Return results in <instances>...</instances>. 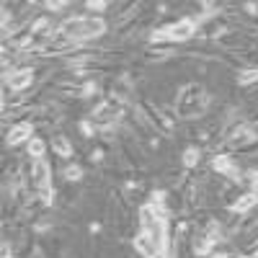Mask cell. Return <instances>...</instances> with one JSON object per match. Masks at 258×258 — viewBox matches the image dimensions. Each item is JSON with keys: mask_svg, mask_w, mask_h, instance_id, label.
<instances>
[{"mask_svg": "<svg viewBox=\"0 0 258 258\" xmlns=\"http://www.w3.org/2000/svg\"><path fill=\"white\" fill-rule=\"evenodd\" d=\"M80 132H83L85 137H93L96 129H93V124H91V121H80Z\"/></svg>", "mask_w": 258, "mask_h": 258, "instance_id": "cell-20", "label": "cell"}, {"mask_svg": "<svg viewBox=\"0 0 258 258\" xmlns=\"http://www.w3.org/2000/svg\"><path fill=\"white\" fill-rule=\"evenodd\" d=\"M209 258H227V255H222V253H214V255H209Z\"/></svg>", "mask_w": 258, "mask_h": 258, "instance_id": "cell-25", "label": "cell"}, {"mask_svg": "<svg viewBox=\"0 0 258 258\" xmlns=\"http://www.w3.org/2000/svg\"><path fill=\"white\" fill-rule=\"evenodd\" d=\"M197 163H199V150L197 147H188L186 153H183V165L186 168H194Z\"/></svg>", "mask_w": 258, "mask_h": 258, "instance_id": "cell-15", "label": "cell"}, {"mask_svg": "<svg viewBox=\"0 0 258 258\" xmlns=\"http://www.w3.org/2000/svg\"><path fill=\"white\" fill-rule=\"evenodd\" d=\"M207 106H209V96L204 93V88H199V85H186L176 98V111L183 119L202 116L207 111Z\"/></svg>", "mask_w": 258, "mask_h": 258, "instance_id": "cell-3", "label": "cell"}, {"mask_svg": "<svg viewBox=\"0 0 258 258\" xmlns=\"http://www.w3.org/2000/svg\"><path fill=\"white\" fill-rule=\"evenodd\" d=\"M31 31L34 34H49L52 31V18H39L36 24L31 26Z\"/></svg>", "mask_w": 258, "mask_h": 258, "instance_id": "cell-14", "label": "cell"}, {"mask_svg": "<svg viewBox=\"0 0 258 258\" xmlns=\"http://www.w3.org/2000/svg\"><path fill=\"white\" fill-rule=\"evenodd\" d=\"M44 150H47L44 140H39V137L29 140V155H34V160H36V158H41V155H44Z\"/></svg>", "mask_w": 258, "mask_h": 258, "instance_id": "cell-13", "label": "cell"}, {"mask_svg": "<svg viewBox=\"0 0 258 258\" xmlns=\"http://www.w3.org/2000/svg\"><path fill=\"white\" fill-rule=\"evenodd\" d=\"M52 150H54L59 158H70V155H73V145H70V140L64 137V135L52 137Z\"/></svg>", "mask_w": 258, "mask_h": 258, "instance_id": "cell-10", "label": "cell"}, {"mask_svg": "<svg viewBox=\"0 0 258 258\" xmlns=\"http://www.w3.org/2000/svg\"><path fill=\"white\" fill-rule=\"evenodd\" d=\"M31 80H34V73L26 68V70H16V73H11L8 85H11V91H26L29 85H31Z\"/></svg>", "mask_w": 258, "mask_h": 258, "instance_id": "cell-9", "label": "cell"}, {"mask_svg": "<svg viewBox=\"0 0 258 258\" xmlns=\"http://www.w3.org/2000/svg\"><path fill=\"white\" fill-rule=\"evenodd\" d=\"M31 183L34 188L39 191V197L44 204H52L54 202V191H52V168L44 158H36L34 160V168H31Z\"/></svg>", "mask_w": 258, "mask_h": 258, "instance_id": "cell-4", "label": "cell"}, {"mask_svg": "<svg viewBox=\"0 0 258 258\" xmlns=\"http://www.w3.org/2000/svg\"><path fill=\"white\" fill-rule=\"evenodd\" d=\"M29 135H31V124H18V126H13V129H11V135H8V145H18V142H24V140H29Z\"/></svg>", "mask_w": 258, "mask_h": 258, "instance_id": "cell-12", "label": "cell"}, {"mask_svg": "<svg viewBox=\"0 0 258 258\" xmlns=\"http://www.w3.org/2000/svg\"><path fill=\"white\" fill-rule=\"evenodd\" d=\"M253 258H258V253H255V255H253Z\"/></svg>", "mask_w": 258, "mask_h": 258, "instance_id": "cell-26", "label": "cell"}, {"mask_svg": "<svg viewBox=\"0 0 258 258\" xmlns=\"http://www.w3.org/2000/svg\"><path fill=\"white\" fill-rule=\"evenodd\" d=\"M245 243H248V245H255V243H258V222L245 232Z\"/></svg>", "mask_w": 258, "mask_h": 258, "instance_id": "cell-19", "label": "cell"}, {"mask_svg": "<svg viewBox=\"0 0 258 258\" xmlns=\"http://www.w3.org/2000/svg\"><path fill=\"white\" fill-rule=\"evenodd\" d=\"M106 31V21L93 18V16H75L59 24V34L70 41H85V39H96Z\"/></svg>", "mask_w": 258, "mask_h": 258, "instance_id": "cell-1", "label": "cell"}, {"mask_svg": "<svg viewBox=\"0 0 258 258\" xmlns=\"http://www.w3.org/2000/svg\"><path fill=\"white\" fill-rule=\"evenodd\" d=\"M245 181H248L253 188H258V170H248V173H245Z\"/></svg>", "mask_w": 258, "mask_h": 258, "instance_id": "cell-21", "label": "cell"}, {"mask_svg": "<svg viewBox=\"0 0 258 258\" xmlns=\"http://www.w3.org/2000/svg\"><path fill=\"white\" fill-rule=\"evenodd\" d=\"M255 80H258V70H243V73H238V83L240 85H250Z\"/></svg>", "mask_w": 258, "mask_h": 258, "instance_id": "cell-17", "label": "cell"}, {"mask_svg": "<svg viewBox=\"0 0 258 258\" xmlns=\"http://www.w3.org/2000/svg\"><path fill=\"white\" fill-rule=\"evenodd\" d=\"M212 168L217 170L220 176H227L232 181H238V165H235V160L230 155H217V158L212 160Z\"/></svg>", "mask_w": 258, "mask_h": 258, "instance_id": "cell-8", "label": "cell"}, {"mask_svg": "<svg viewBox=\"0 0 258 258\" xmlns=\"http://www.w3.org/2000/svg\"><path fill=\"white\" fill-rule=\"evenodd\" d=\"M116 116H119V106H116L114 101H103V103L98 106V109L93 111V119H96L98 124H106V126L114 124V121H116Z\"/></svg>", "mask_w": 258, "mask_h": 258, "instance_id": "cell-7", "label": "cell"}, {"mask_svg": "<svg viewBox=\"0 0 258 258\" xmlns=\"http://www.w3.org/2000/svg\"><path fill=\"white\" fill-rule=\"evenodd\" d=\"M212 245H214V243H212V240H207L204 235H202V238H197V243H194V250H197V255H207Z\"/></svg>", "mask_w": 258, "mask_h": 258, "instance_id": "cell-16", "label": "cell"}, {"mask_svg": "<svg viewBox=\"0 0 258 258\" xmlns=\"http://www.w3.org/2000/svg\"><path fill=\"white\" fill-rule=\"evenodd\" d=\"M255 204H258V194H255V191H250V194H243V197L232 204V212H240V214H243V212L253 209Z\"/></svg>", "mask_w": 258, "mask_h": 258, "instance_id": "cell-11", "label": "cell"}, {"mask_svg": "<svg viewBox=\"0 0 258 258\" xmlns=\"http://www.w3.org/2000/svg\"><path fill=\"white\" fill-rule=\"evenodd\" d=\"M64 6H68L64 0H54V3L49 0V3H47V8H49V11H59V8H64Z\"/></svg>", "mask_w": 258, "mask_h": 258, "instance_id": "cell-24", "label": "cell"}, {"mask_svg": "<svg viewBox=\"0 0 258 258\" xmlns=\"http://www.w3.org/2000/svg\"><path fill=\"white\" fill-rule=\"evenodd\" d=\"M64 178H68V181H80V178H83V170H80L78 165H73V168L64 170Z\"/></svg>", "mask_w": 258, "mask_h": 258, "instance_id": "cell-18", "label": "cell"}, {"mask_svg": "<svg viewBox=\"0 0 258 258\" xmlns=\"http://www.w3.org/2000/svg\"><path fill=\"white\" fill-rule=\"evenodd\" d=\"M140 232L150 235L160 248L168 250V214H165V209H155L153 204H145L140 209Z\"/></svg>", "mask_w": 258, "mask_h": 258, "instance_id": "cell-2", "label": "cell"}, {"mask_svg": "<svg viewBox=\"0 0 258 258\" xmlns=\"http://www.w3.org/2000/svg\"><path fill=\"white\" fill-rule=\"evenodd\" d=\"M106 6H109L106 0H96V3H93V0H88V8H91V11H103Z\"/></svg>", "mask_w": 258, "mask_h": 258, "instance_id": "cell-22", "label": "cell"}, {"mask_svg": "<svg viewBox=\"0 0 258 258\" xmlns=\"http://www.w3.org/2000/svg\"><path fill=\"white\" fill-rule=\"evenodd\" d=\"M135 248L145 255V258H168V250L165 248H160L150 235H145V232H140L137 238H135Z\"/></svg>", "mask_w": 258, "mask_h": 258, "instance_id": "cell-6", "label": "cell"}, {"mask_svg": "<svg viewBox=\"0 0 258 258\" xmlns=\"http://www.w3.org/2000/svg\"><path fill=\"white\" fill-rule=\"evenodd\" d=\"M194 31H197V21H194V18H183V21H178V24H173V26H165V29L153 31L150 39H153V41H165V39H170V41H186Z\"/></svg>", "mask_w": 258, "mask_h": 258, "instance_id": "cell-5", "label": "cell"}, {"mask_svg": "<svg viewBox=\"0 0 258 258\" xmlns=\"http://www.w3.org/2000/svg\"><path fill=\"white\" fill-rule=\"evenodd\" d=\"M93 93H96V83H85L80 91V96H93Z\"/></svg>", "mask_w": 258, "mask_h": 258, "instance_id": "cell-23", "label": "cell"}]
</instances>
